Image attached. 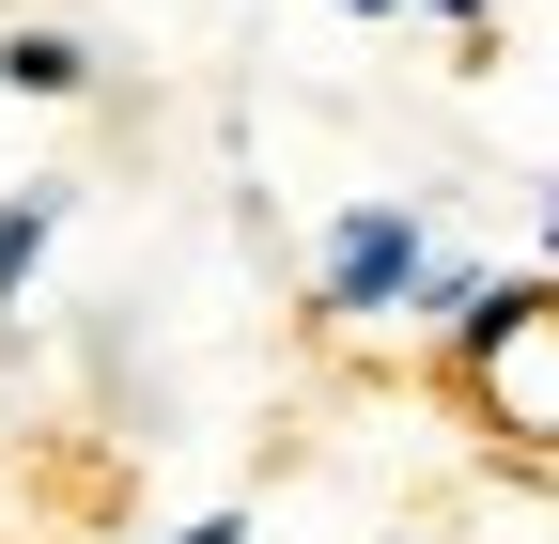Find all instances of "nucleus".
<instances>
[{"mask_svg": "<svg viewBox=\"0 0 559 544\" xmlns=\"http://www.w3.org/2000/svg\"><path fill=\"white\" fill-rule=\"evenodd\" d=\"M47 234H62V187H16V202H0V311H16V281L47 264Z\"/></svg>", "mask_w": 559, "mask_h": 544, "instance_id": "20e7f679", "label": "nucleus"}, {"mask_svg": "<svg viewBox=\"0 0 559 544\" xmlns=\"http://www.w3.org/2000/svg\"><path fill=\"white\" fill-rule=\"evenodd\" d=\"M436 16H451V32H481V16H498V0H436Z\"/></svg>", "mask_w": 559, "mask_h": 544, "instance_id": "423d86ee", "label": "nucleus"}, {"mask_svg": "<svg viewBox=\"0 0 559 544\" xmlns=\"http://www.w3.org/2000/svg\"><path fill=\"white\" fill-rule=\"evenodd\" d=\"M342 16H404V0H342Z\"/></svg>", "mask_w": 559, "mask_h": 544, "instance_id": "6e6552de", "label": "nucleus"}, {"mask_svg": "<svg viewBox=\"0 0 559 544\" xmlns=\"http://www.w3.org/2000/svg\"><path fill=\"white\" fill-rule=\"evenodd\" d=\"M436 296V218L419 202H358V218H326V264H311V311L326 327H389Z\"/></svg>", "mask_w": 559, "mask_h": 544, "instance_id": "f257e3e1", "label": "nucleus"}, {"mask_svg": "<svg viewBox=\"0 0 559 544\" xmlns=\"http://www.w3.org/2000/svg\"><path fill=\"white\" fill-rule=\"evenodd\" d=\"M171 544H249V513H202V529H171Z\"/></svg>", "mask_w": 559, "mask_h": 544, "instance_id": "39448f33", "label": "nucleus"}, {"mask_svg": "<svg viewBox=\"0 0 559 544\" xmlns=\"http://www.w3.org/2000/svg\"><path fill=\"white\" fill-rule=\"evenodd\" d=\"M481 389H498V421H513L528 451H559V311H544V327H528V343L481 374Z\"/></svg>", "mask_w": 559, "mask_h": 544, "instance_id": "f03ea898", "label": "nucleus"}, {"mask_svg": "<svg viewBox=\"0 0 559 544\" xmlns=\"http://www.w3.org/2000/svg\"><path fill=\"white\" fill-rule=\"evenodd\" d=\"M0 94H32V109L94 94V47H79V32H47V16H16V32H0Z\"/></svg>", "mask_w": 559, "mask_h": 544, "instance_id": "7ed1b4c3", "label": "nucleus"}, {"mask_svg": "<svg viewBox=\"0 0 559 544\" xmlns=\"http://www.w3.org/2000/svg\"><path fill=\"white\" fill-rule=\"evenodd\" d=\"M544 281H559V187H544Z\"/></svg>", "mask_w": 559, "mask_h": 544, "instance_id": "0eeeda50", "label": "nucleus"}]
</instances>
